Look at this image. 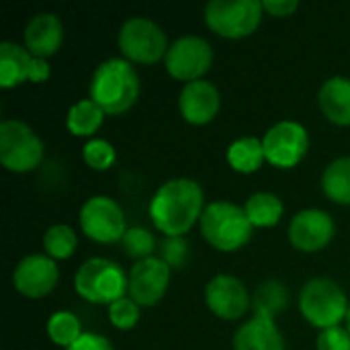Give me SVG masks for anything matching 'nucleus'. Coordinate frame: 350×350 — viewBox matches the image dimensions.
<instances>
[{
	"label": "nucleus",
	"instance_id": "obj_1",
	"mask_svg": "<svg viewBox=\"0 0 350 350\" xmlns=\"http://www.w3.org/2000/svg\"><path fill=\"white\" fill-rule=\"evenodd\" d=\"M203 189L193 178H172L164 183L150 201V219L166 238H185L205 211Z\"/></svg>",
	"mask_w": 350,
	"mask_h": 350
},
{
	"label": "nucleus",
	"instance_id": "obj_2",
	"mask_svg": "<svg viewBox=\"0 0 350 350\" xmlns=\"http://www.w3.org/2000/svg\"><path fill=\"white\" fill-rule=\"evenodd\" d=\"M139 96V76L131 62L111 57L98 64L90 80V98L105 115H123Z\"/></svg>",
	"mask_w": 350,
	"mask_h": 350
},
{
	"label": "nucleus",
	"instance_id": "obj_3",
	"mask_svg": "<svg viewBox=\"0 0 350 350\" xmlns=\"http://www.w3.org/2000/svg\"><path fill=\"white\" fill-rule=\"evenodd\" d=\"M203 238L221 252H236L246 246L252 238V224L244 207L230 201H215L205 207L201 215Z\"/></svg>",
	"mask_w": 350,
	"mask_h": 350
},
{
	"label": "nucleus",
	"instance_id": "obj_4",
	"mask_svg": "<svg viewBox=\"0 0 350 350\" xmlns=\"http://www.w3.org/2000/svg\"><path fill=\"white\" fill-rule=\"evenodd\" d=\"M347 293L328 277H316L308 281L299 293V312L301 316L320 332L340 326L349 316Z\"/></svg>",
	"mask_w": 350,
	"mask_h": 350
},
{
	"label": "nucleus",
	"instance_id": "obj_5",
	"mask_svg": "<svg viewBox=\"0 0 350 350\" xmlns=\"http://www.w3.org/2000/svg\"><path fill=\"white\" fill-rule=\"evenodd\" d=\"M127 285L125 271L109 258H88L74 277L76 293L96 306H111L127 297Z\"/></svg>",
	"mask_w": 350,
	"mask_h": 350
},
{
	"label": "nucleus",
	"instance_id": "obj_6",
	"mask_svg": "<svg viewBox=\"0 0 350 350\" xmlns=\"http://www.w3.org/2000/svg\"><path fill=\"white\" fill-rule=\"evenodd\" d=\"M41 137L23 121L6 119L0 123V162L10 172H31L43 160Z\"/></svg>",
	"mask_w": 350,
	"mask_h": 350
},
{
	"label": "nucleus",
	"instance_id": "obj_7",
	"mask_svg": "<svg viewBox=\"0 0 350 350\" xmlns=\"http://www.w3.org/2000/svg\"><path fill=\"white\" fill-rule=\"evenodd\" d=\"M262 10L258 0H213L205 6V23L219 37L244 39L258 29Z\"/></svg>",
	"mask_w": 350,
	"mask_h": 350
},
{
	"label": "nucleus",
	"instance_id": "obj_8",
	"mask_svg": "<svg viewBox=\"0 0 350 350\" xmlns=\"http://www.w3.org/2000/svg\"><path fill=\"white\" fill-rule=\"evenodd\" d=\"M117 43L127 62L144 66L158 64L162 57H166L170 49L166 33L154 21L144 16H133L125 21L119 31Z\"/></svg>",
	"mask_w": 350,
	"mask_h": 350
},
{
	"label": "nucleus",
	"instance_id": "obj_9",
	"mask_svg": "<svg viewBox=\"0 0 350 350\" xmlns=\"http://www.w3.org/2000/svg\"><path fill=\"white\" fill-rule=\"evenodd\" d=\"M80 228L86 238H90L92 242H98V244L121 242L125 232L129 230L121 205L107 195L90 197L82 205Z\"/></svg>",
	"mask_w": 350,
	"mask_h": 350
},
{
	"label": "nucleus",
	"instance_id": "obj_10",
	"mask_svg": "<svg viewBox=\"0 0 350 350\" xmlns=\"http://www.w3.org/2000/svg\"><path fill=\"white\" fill-rule=\"evenodd\" d=\"M211 64H213V47L209 45L207 39L197 35H185L176 39L164 57L166 72L174 80L187 84L195 80H203Z\"/></svg>",
	"mask_w": 350,
	"mask_h": 350
},
{
	"label": "nucleus",
	"instance_id": "obj_11",
	"mask_svg": "<svg viewBox=\"0 0 350 350\" xmlns=\"http://www.w3.org/2000/svg\"><path fill=\"white\" fill-rule=\"evenodd\" d=\"M265 158L275 168H293L297 166L310 148L308 129L297 121H279L262 137Z\"/></svg>",
	"mask_w": 350,
	"mask_h": 350
},
{
	"label": "nucleus",
	"instance_id": "obj_12",
	"mask_svg": "<svg viewBox=\"0 0 350 350\" xmlns=\"http://www.w3.org/2000/svg\"><path fill=\"white\" fill-rule=\"evenodd\" d=\"M170 271L172 269L160 256H150L135 262L127 275V295L139 308L156 306L166 295V289L170 285Z\"/></svg>",
	"mask_w": 350,
	"mask_h": 350
},
{
	"label": "nucleus",
	"instance_id": "obj_13",
	"mask_svg": "<svg viewBox=\"0 0 350 350\" xmlns=\"http://www.w3.org/2000/svg\"><path fill=\"white\" fill-rule=\"evenodd\" d=\"M57 279H59L57 265L47 254L25 256L12 273L14 289L27 299H41L49 295L55 289Z\"/></svg>",
	"mask_w": 350,
	"mask_h": 350
},
{
	"label": "nucleus",
	"instance_id": "obj_14",
	"mask_svg": "<svg viewBox=\"0 0 350 350\" xmlns=\"http://www.w3.org/2000/svg\"><path fill=\"white\" fill-rule=\"evenodd\" d=\"M205 304L209 312L221 320H240L250 308L246 285L234 275H217L205 287Z\"/></svg>",
	"mask_w": 350,
	"mask_h": 350
},
{
	"label": "nucleus",
	"instance_id": "obj_15",
	"mask_svg": "<svg viewBox=\"0 0 350 350\" xmlns=\"http://www.w3.org/2000/svg\"><path fill=\"white\" fill-rule=\"evenodd\" d=\"M334 219L324 209H304L289 224V242L301 252H320L334 238Z\"/></svg>",
	"mask_w": 350,
	"mask_h": 350
},
{
	"label": "nucleus",
	"instance_id": "obj_16",
	"mask_svg": "<svg viewBox=\"0 0 350 350\" xmlns=\"http://www.w3.org/2000/svg\"><path fill=\"white\" fill-rule=\"evenodd\" d=\"M219 90L209 80H195L183 86L178 94V109L191 125H207L219 113Z\"/></svg>",
	"mask_w": 350,
	"mask_h": 350
},
{
	"label": "nucleus",
	"instance_id": "obj_17",
	"mask_svg": "<svg viewBox=\"0 0 350 350\" xmlns=\"http://www.w3.org/2000/svg\"><path fill=\"white\" fill-rule=\"evenodd\" d=\"M234 350H285V338L271 314L254 312V316L236 330Z\"/></svg>",
	"mask_w": 350,
	"mask_h": 350
},
{
	"label": "nucleus",
	"instance_id": "obj_18",
	"mask_svg": "<svg viewBox=\"0 0 350 350\" xmlns=\"http://www.w3.org/2000/svg\"><path fill=\"white\" fill-rule=\"evenodd\" d=\"M64 43L62 18L53 12L35 14L25 27V47L35 57H51Z\"/></svg>",
	"mask_w": 350,
	"mask_h": 350
},
{
	"label": "nucleus",
	"instance_id": "obj_19",
	"mask_svg": "<svg viewBox=\"0 0 350 350\" xmlns=\"http://www.w3.org/2000/svg\"><path fill=\"white\" fill-rule=\"evenodd\" d=\"M320 109L334 125H350V78L334 76L328 78L318 94Z\"/></svg>",
	"mask_w": 350,
	"mask_h": 350
},
{
	"label": "nucleus",
	"instance_id": "obj_20",
	"mask_svg": "<svg viewBox=\"0 0 350 350\" xmlns=\"http://www.w3.org/2000/svg\"><path fill=\"white\" fill-rule=\"evenodd\" d=\"M33 62L35 55H31L27 47L12 41L0 43V86L8 90L31 80Z\"/></svg>",
	"mask_w": 350,
	"mask_h": 350
},
{
	"label": "nucleus",
	"instance_id": "obj_21",
	"mask_svg": "<svg viewBox=\"0 0 350 350\" xmlns=\"http://www.w3.org/2000/svg\"><path fill=\"white\" fill-rule=\"evenodd\" d=\"M262 162H267V158L262 139L258 137H240L228 148V164L240 174L256 172L262 166Z\"/></svg>",
	"mask_w": 350,
	"mask_h": 350
},
{
	"label": "nucleus",
	"instance_id": "obj_22",
	"mask_svg": "<svg viewBox=\"0 0 350 350\" xmlns=\"http://www.w3.org/2000/svg\"><path fill=\"white\" fill-rule=\"evenodd\" d=\"M103 121H105V111L92 98H84L72 105V109L68 111L66 127L76 137H88L98 131Z\"/></svg>",
	"mask_w": 350,
	"mask_h": 350
},
{
	"label": "nucleus",
	"instance_id": "obj_23",
	"mask_svg": "<svg viewBox=\"0 0 350 350\" xmlns=\"http://www.w3.org/2000/svg\"><path fill=\"white\" fill-rule=\"evenodd\" d=\"M244 211L252 228H273L283 217V201L275 193L260 191L246 201Z\"/></svg>",
	"mask_w": 350,
	"mask_h": 350
},
{
	"label": "nucleus",
	"instance_id": "obj_24",
	"mask_svg": "<svg viewBox=\"0 0 350 350\" xmlns=\"http://www.w3.org/2000/svg\"><path fill=\"white\" fill-rule=\"evenodd\" d=\"M322 191L330 201L350 205V156L336 158L326 166L322 174Z\"/></svg>",
	"mask_w": 350,
	"mask_h": 350
},
{
	"label": "nucleus",
	"instance_id": "obj_25",
	"mask_svg": "<svg viewBox=\"0 0 350 350\" xmlns=\"http://www.w3.org/2000/svg\"><path fill=\"white\" fill-rule=\"evenodd\" d=\"M78 246V238L76 232L66 226V224H55L51 228H47L45 236H43V248L45 254L53 260H66L74 254Z\"/></svg>",
	"mask_w": 350,
	"mask_h": 350
},
{
	"label": "nucleus",
	"instance_id": "obj_26",
	"mask_svg": "<svg viewBox=\"0 0 350 350\" xmlns=\"http://www.w3.org/2000/svg\"><path fill=\"white\" fill-rule=\"evenodd\" d=\"M80 320L72 312H55L47 320V336L53 345L62 349H70L82 336Z\"/></svg>",
	"mask_w": 350,
	"mask_h": 350
},
{
	"label": "nucleus",
	"instance_id": "obj_27",
	"mask_svg": "<svg viewBox=\"0 0 350 350\" xmlns=\"http://www.w3.org/2000/svg\"><path fill=\"white\" fill-rule=\"evenodd\" d=\"M287 301H289V293H287L285 285H281L277 281H267L256 289L254 312H267L275 318L277 314H281L287 308Z\"/></svg>",
	"mask_w": 350,
	"mask_h": 350
},
{
	"label": "nucleus",
	"instance_id": "obj_28",
	"mask_svg": "<svg viewBox=\"0 0 350 350\" xmlns=\"http://www.w3.org/2000/svg\"><path fill=\"white\" fill-rule=\"evenodd\" d=\"M123 244V252L129 256V258H135L137 262L144 260V258H150L152 252L156 250V240L154 236L146 230V228H129L121 240Z\"/></svg>",
	"mask_w": 350,
	"mask_h": 350
},
{
	"label": "nucleus",
	"instance_id": "obj_29",
	"mask_svg": "<svg viewBox=\"0 0 350 350\" xmlns=\"http://www.w3.org/2000/svg\"><path fill=\"white\" fill-rule=\"evenodd\" d=\"M82 158L86 162L88 168L92 170H109L115 160H117V154H115V148L107 142V139H90L84 148H82Z\"/></svg>",
	"mask_w": 350,
	"mask_h": 350
},
{
	"label": "nucleus",
	"instance_id": "obj_30",
	"mask_svg": "<svg viewBox=\"0 0 350 350\" xmlns=\"http://www.w3.org/2000/svg\"><path fill=\"white\" fill-rule=\"evenodd\" d=\"M109 322L117 328V330H133L139 322V306L127 295L121 297L119 301L109 306Z\"/></svg>",
	"mask_w": 350,
	"mask_h": 350
},
{
	"label": "nucleus",
	"instance_id": "obj_31",
	"mask_svg": "<svg viewBox=\"0 0 350 350\" xmlns=\"http://www.w3.org/2000/svg\"><path fill=\"white\" fill-rule=\"evenodd\" d=\"M160 258L170 269H180L189 260V242L185 238H164L160 244Z\"/></svg>",
	"mask_w": 350,
	"mask_h": 350
},
{
	"label": "nucleus",
	"instance_id": "obj_32",
	"mask_svg": "<svg viewBox=\"0 0 350 350\" xmlns=\"http://www.w3.org/2000/svg\"><path fill=\"white\" fill-rule=\"evenodd\" d=\"M318 350H350V332L342 326L320 332Z\"/></svg>",
	"mask_w": 350,
	"mask_h": 350
},
{
	"label": "nucleus",
	"instance_id": "obj_33",
	"mask_svg": "<svg viewBox=\"0 0 350 350\" xmlns=\"http://www.w3.org/2000/svg\"><path fill=\"white\" fill-rule=\"evenodd\" d=\"M66 350H115L113 345L100 336V334H94V332H84L70 349Z\"/></svg>",
	"mask_w": 350,
	"mask_h": 350
},
{
	"label": "nucleus",
	"instance_id": "obj_34",
	"mask_svg": "<svg viewBox=\"0 0 350 350\" xmlns=\"http://www.w3.org/2000/svg\"><path fill=\"white\" fill-rule=\"evenodd\" d=\"M297 6L299 4L295 0H262V8L273 16H289L297 10Z\"/></svg>",
	"mask_w": 350,
	"mask_h": 350
},
{
	"label": "nucleus",
	"instance_id": "obj_35",
	"mask_svg": "<svg viewBox=\"0 0 350 350\" xmlns=\"http://www.w3.org/2000/svg\"><path fill=\"white\" fill-rule=\"evenodd\" d=\"M347 330L350 332V308H349V316H347Z\"/></svg>",
	"mask_w": 350,
	"mask_h": 350
}]
</instances>
